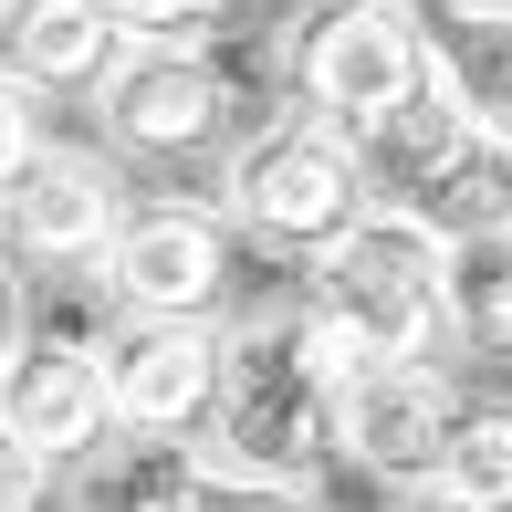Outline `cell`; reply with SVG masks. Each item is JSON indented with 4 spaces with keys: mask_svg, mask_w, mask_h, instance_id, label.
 I'll return each mask as SVG.
<instances>
[{
    "mask_svg": "<svg viewBox=\"0 0 512 512\" xmlns=\"http://www.w3.org/2000/svg\"><path fill=\"white\" fill-rule=\"evenodd\" d=\"M356 366L335 356V335L293 304H262L241 324H220V398H209V429H199V460L220 471H251V481H304L335 471V398Z\"/></svg>",
    "mask_w": 512,
    "mask_h": 512,
    "instance_id": "1",
    "label": "cell"
},
{
    "mask_svg": "<svg viewBox=\"0 0 512 512\" xmlns=\"http://www.w3.org/2000/svg\"><path fill=\"white\" fill-rule=\"evenodd\" d=\"M439 262L450 230L408 199H377L335 251L304 262V314L335 335L345 366H408L450 345V304H439Z\"/></svg>",
    "mask_w": 512,
    "mask_h": 512,
    "instance_id": "2",
    "label": "cell"
},
{
    "mask_svg": "<svg viewBox=\"0 0 512 512\" xmlns=\"http://www.w3.org/2000/svg\"><path fill=\"white\" fill-rule=\"evenodd\" d=\"M220 209H230L241 241L283 251V262H314V251H335L345 230L377 209V168H366V147L345 126H324V115H272L262 136L230 147Z\"/></svg>",
    "mask_w": 512,
    "mask_h": 512,
    "instance_id": "3",
    "label": "cell"
},
{
    "mask_svg": "<svg viewBox=\"0 0 512 512\" xmlns=\"http://www.w3.org/2000/svg\"><path fill=\"white\" fill-rule=\"evenodd\" d=\"M283 84H293V115H324L366 147L377 126L429 95V42H418V0H314L293 11L283 32Z\"/></svg>",
    "mask_w": 512,
    "mask_h": 512,
    "instance_id": "4",
    "label": "cell"
},
{
    "mask_svg": "<svg viewBox=\"0 0 512 512\" xmlns=\"http://www.w3.org/2000/svg\"><path fill=\"white\" fill-rule=\"evenodd\" d=\"M366 168H377V199L429 209L450 241L460 230H512V136L471 126L439 84L398 115V126L366 136Z\"/></svg>",
    "mask_w": 512,
    "mask_h": 512,
    "instance_id": "5",
    "label": "cell"
},
{
    "mask_svg": "<svg viewBox=\"0 0 512 512\" xmlns=\"http://www.w3.org/2000/svg\"><path fill=\"white\" fill-rule=\"evenodd\" d=\"M230 272H241V230H230V209H199V199H136L126 220H115L95 283H105L115 314H209V324H220Z\"/></svg>",
    "mask_w": 512,
    "mask_h": 512,
    "instance_id": "6",
    "label": "cell"
},
{
    "mask_svg": "<svg viewBox=\"0 0 512 512\" xmlns=\"http://www.w3.org/2000/svg\"><path fill=\"white\" fill-rule=\"evenodd\" d=\"M460 387L439 377V356H408V366H356L335 398V460L366 471L377 492H429L439 481V450L460 429Z\"/></svg>",
    "mask_w": 512,
    "mask_h": 512,
    "instance_id": "7",
    "label": "cell"
},
{
    "mask_svg": "<svg viewBox=\"0 0 512 512\" xmlns=\"http://www.w3.org/2000/svg\"><path fill=\"white\" fill-rule=\"evenodd\" d=\"M0 439L53 471H84L115 429V398H105V356L95 335H21L0 345Z\"/></svg>",
    "mask_w": 512,
    "mask_h": 512,
    "instance_id": "8",
    "label": "cell"
},
{
    "mask_svg": "<svg viewBox=\"0 0 512 512\" xmlns=\"http://www.w3.org/2000/svg\"><path fill=\"white\" fill-rule=\"evenodd\" d=\"M126 209H136L126 168L105 147H32L21 178H0V251L53 262V272H95Z\"/></svg>",
    "mask_w": 512,
    "mask_h": 512,
    "instance_id": "9",
    "label": "cell"
},
{
    "mask_svg": "<svg viewBox=\"0 0 512 512\" xmlns=\"http://www.w3.org/2000/svg\"><path fill=\"white\" fill-rule=\"evenodd\" d=\"M95 356H105L115 429H136V439L209 429V398H220V324L209 314H126Z\"/></svg>",
    "mask_w": 512,
    "mask_h": 512,
    "instance_id": "10",
    "label": "cell"
},
{
    "mask_svg": "<svg viewBox=\"0 0 512 512\" xmlns=\"http://www.w3.org/2000/svg\"><path fill=\"white\" fill-rule=\"evenodd\" d=\"M105 147L115 157H189L230 126V74L199 42H136L105 74Z\"/></svg>",
    "mask_w": 512,
    "mask_h": 512,
    "instance_id": "11",
    "label": "cell"
},
{
    "mask_svg": "<svg viewBox=\"0 0 512 512\" xmlns=\"http://www.w3.org/2000/svg\"><path fill=\"white\" fill-rule=\"evenodd\" d=\"M136 53V32L105 0H0V63L42 95H105V74Z\"/></svg>",
    "mask_w": 512,
    "mask_h": 512,
    "instance_id": "12",
    "label": "cell"
},
{
    "mask_svg": "<svg viewBox=\"0 0 512 512\" xmlns=\"http://www.w3.org/2000/svg\"><path fill=\"white\" fill-rule=\"evenodd\" d=\"M418 42L439 95L471 126L512 136V0H418Z\"/></svg>",
    "mask_w": 512,
    "mask_h": 512,
    "instance_id": "13",
    "label": "cell"
},
{
    "mask_svg": "<svg viewBox=\"0 0 512 512\" xmlns=\"http://www.w3.org/2000/svg\"><path fill=\"white\" fill-rule=\"evenodd\" d=\"M199 481V439H105L74 481V512H178Z\"/></svg>",
    "mask_w": 512,
    "mask_h": 512,
    "instance_id": "14",
    "label": "cell"
},
{
    "mask_svg": "<svg viewBox=\"0 0 512 512\" xmlns=\"http://www.w3.org/2000/svg\"><path fill=\"white\" fill-rule=\"evenodd\" d=\"M439 304H450V345L512 366V230H460L439 262Z\"/></svg>",
    "mask_w": 512,
    "mask_h": 512,
    "instance_id": "15",
    "label": "cell"
},
{
    "mask_svg": "<svg viewBox=\"0 0 512 512\" xmlns=\"http://www.w3.org/2000/svg\"><path fill=\"white\" fill-rule=\"evenodd\" d=\"M429 502L439 512H512V408H460Z\"/></svg>",
    "mask_w": 512,
    "mask_h": 512,
    "instance_id": "16",
    "label": "cell"
},
{
    "mask_svg": "<svg viewBox=\"0 0 512 512\" xmlns=\"http://www.w3.org/2000/svg\"><path fill=\"white\" fill-rule=\"evenodd\" d=\"M178 512H314L304 481H251V471H220V460H199V481H189V502Z\"/></svg>",
    "mask_w": 512,
    "mask_h": 512,
    "instance_id": "17",
    "label": "cell"
},
{
    "mask_svg": "<svg viewBox=\"0 0 512 512\" xmlns=\"http://www.w3.org/2000/svg\"><path fill=\"white\" fill-rule=\"evenodd\" d=\"M105 11H115V21H126V32H136V42H178V32H189V42H199V32H209V21H220V0H105Z\"/></svg>",
    "mask_w": 512,
    "mask_h": 512,
    "instance_id": "18",
    "label": "cell"
},
{
    "mask_svg": "<svg viewBox=\"0 0 512 512\" xmlns=\"http://www.w3.org/2000/svg\"><path fill=\"white\" fill-rule=\"evenodd\" d=\"M32 95H42V84H21L11 63H0V178H21V157L42 147V115H32Z\"/></svg>",
    "mask_w": 512,
    "mask_h": 512,
    "instance_id": "19",
    "label": "cell"
},
{
    "mask_svg": "<svg viewBox=\"0 0 512 512\" xmlns=\"http://www.w3.org/2000/svg\"><path fill=\"white\" fill-rule=\"evenodd\" d=\"M42 492H53V460H32V450L0 439V512H42Z\"/></svg>",
    "mask_w": 512,
    "mask_h": 512,
    "instance_id": "20",
    "label": "cell"
},
{
    "mask_svg": "<svg viewBox=\"0 0 512 512\" xmlns=\"http://www.w3.org/2000/svg\"><path fill=\"white\" fill-rule=\"evenodd\" d=\"M32 335V283H21V262L0 251V345H21Z\"/></svg>",
    "mask_w": 512,
    "mask_h": 512,
    "instance_id": "21",
    "label": "cell"
}]
</instances>
